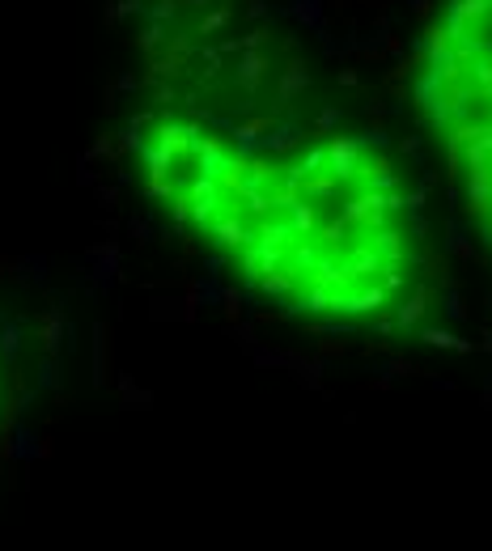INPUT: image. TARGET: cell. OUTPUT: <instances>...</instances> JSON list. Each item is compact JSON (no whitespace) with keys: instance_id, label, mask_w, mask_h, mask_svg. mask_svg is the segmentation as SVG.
I'll return each instance as SVG.
<instances>
[{"instance_id":"obj_1","label":"cell","mask_w":492,"mask_h":551,"mask_svg":"<svg viewBox=\"0 0 492 551\" xmlns=\"http://www.w3.org/2000/svg\"><path fill=\"white\" fill-rule=\"evenodd\" d=\"M149 195L268 301L378 323L421 280V221L391 153L336 123L238 127L153 106L132 123Z\"/></svg>"},{"instance_id":"obj_2","label":"cell","mask_w":492,"mask_h":551,"mask_svg":"<svg viewBox=\"0 0 492 551\" xmlns=\"http://www.w3.org/2000/svg\"><path fill=\"white\" fill-rule=\"evenodd\" d=\"M421 110L492 246V0H446L421 59Z\"/></svg>"}]
</instances>
